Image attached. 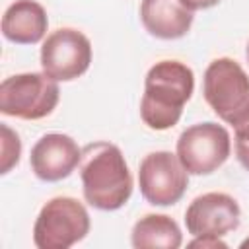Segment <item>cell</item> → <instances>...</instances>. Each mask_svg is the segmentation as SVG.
Returning <instances> with one entry per match:
<instances>
[{"instance_id":"1","label":"cell","mask_w":249,"mask_h":249,"mask_svg":"<svg viewBox=\"0 0 249 249\" xmlns=\"http://www.w3.org/2000/svg\"><path fill=\"white\" fill-rule=\"evenodd\" d=\"M80 179L84 198L97 210H119L132 195V175L117 144L97 140L82 148Z\"/></svg>"},{"instance_id":"2","label":"cell","mask_w":249,"mask_h":249,"mask_svg":"<svg viewBox=\"0 0 249 249\" xmlns=\"http://www.w3.org/2000/svg\"><path fill=\"white\" fill-rule=\"evenodd\" d=\"M193 91L195 74L187 64L179 60L156 62L144 80L140 119L152 130H167L175 126Z\"/></svg>"},{"instance_id":"3","label":"cell","mask_w":249,"mask_h":249,"mask_svg":"<svg viewBox=\"0 0 249 249\" xmlns=\"http://www.w3.org/2000/svg\"><path fill=\"white\" fill-rule=\"evenodd\" d=\"M202 95L210 109L233 128L249 119V76L233 58L222 56L206 66Z\"/></svg>"},{"instance_id":"4","label":"cell","mask_w":249,"mask_h":249,"mask_svg":"<svg viewBox=\"0 0 249 249\" xmlns=\"http://www.w3.org/2000/svg\"><path fill=\"white\" fill-rule=\"evenodd\" d=\"M89 214L72 196H54L43 204L33 224V243L39 249H68L89 233Z\"/></svg>"},{"instance_id":"5","label":"cell","mask_w":249,"mask_h":249,"mask_svg":"<svg viewBox=\"0 0 249 249\" xmlns=\"http://www.w3.org/2000/svg\"><path fill=\"white\" fill-rule=\"evenodd\" d=\"M58 82L45 72H23L0 84V111L8 117L37 121L49 117L58 105Z\"/></svg>"},{"instance_id":"6","label":"cell","mask_w":249,"mask_h":249,"mask_svg":"<svg viewBox=\"0 0 249 249\" xmlns=\"http://www.w3.org/2000/svg\"><path fill=\"white\" fill-rule=\"evenodd\" d=\"M231 138L226 126L206 121L185 128L177 138L175 154L189 175H210L226 163Z\"/></svg>"},{"instance_id":"7","label":"cell","mask_w":249,"mask_h":249,"mask_svg":"<svg viewBox=\"0 0 249 249\" xmlns=\"http://www.w3.org/2000/svg\"><path fill=\"white\" fill-rule=\"evenodd\" d=\"M91 41L78 29L60 27L49 33L41 47V68L56 82H72L91 64Z\"/></svg>"},{"instance_id":"8","label":"cell","mask_w":249,"mask_h":249,"mask_svg":"<svg viewBox=\"0 0 249 249\" xmlns=\"http://www.w3.org/2000/svg\"><path fill=\"white\" fill-rule=\"evenodd\" d=\"M138 187L150 204L171 206L183 198L189 187V171L177 154L167 150L152 152L138 165Z\"/></svg>"},{"instance_id":"9","label":"cell","mask_w":249,"mask_h":249,"mask_svg":"<svg viewBox=\"0 0 249 249\" xmlns=\"http://www.w3.org/2000/svg\"><path fill=\"white\" fill-rule=\"evenodd\" d=\"M241 218V210L237 200L226 193H204L193 198V202L185 210V226L187 231L196 235H218L237 230Z\"/></svg>"},{"instance_id":"10","label":"cell","mask_w":249,"mask_h":249,"mask_svg":"<svg viewBox=\"0 0 249 249\" xmlns=\"http://www.w3.org/2000/svg\"><path fill=\"white\" fill-rule=\"evenodd\" d=\"M82 160V148L76 140L62 132L43 134L31 148L29 165L31 171L47 183L66 179Z\"/></svg>"},{"instance_id":"11","label":"cell","mask_w":249,"mask_h":249,"mask_svg":"<svg viewBox=\"0 0 249 249\" xmlns=\"http://www.w3.org/2000/svg\"><path fill=\"white\" fill-rule=\"evenodd\" d=\"M193 12L179 0H142L140 21L144 29L158 39H181L191 31Z\"/></svg>"},{"instance_id":"12","label":"cell","mask_w":249,"mask_h":249,"mask_svg":"<svg viewBox=\"0 0 249 249\" xmlns=\"http://www.w3.org/2000/svg\"><path fill=\"white\" fill-rule=\"evenodd\" d=\"M49 18L37 0H16L2 16V35L16 45H35L45 39Z\"/></svg>"},{"instance_id":"13","label":"cell","mask_w":249,"mask_h":249,"mask_svg":"<svg viewBox=\"0 0 249 249\" xmlns=\"http://www.w3.org/2000/svg\"><path fill=\"white\" fill-rule=\"evenodd\" d=\"M134 249H177L183 243L179 224L165 214H146L132 226Z\"/></svg>"},{"instance_id":"14","label":"cell","mask_w":249,"mask_h":249,"mask_svg":"<svg viewBox=\"0 0 249 249\" xmlns=\"http://www.w3.org/2000/svg\"><path fill=\"white\" fill-rule=\"evenodd\" d=\"M0 132H2V154H0V173L6 175L12 167H16L19 163V156H21V140L18 136L16 130H12L6 123L0 124Z\"/></svg>"},{"instance_id":"15","label":"cell","mask_w":249,"mask_h":249,"mask_svg":"<svg viewBox=\"0 0 249 249\" xmlns=\"http://www.w3.org/2000/svg\"><path fill=\"white\" fill-rule=\"evenodd\" d=\"M189 247H200V249H226L228 243L222 241L218 235H196L189 241Z\"/></svg>"},{"instance_id":"16","label":"cell","mask_w":249,"mask_h":249,"mask_svg":"<svg viewBox=\"0 0 249 249\" xmlns=\"http://www.w3.org/2000/svg\"><path fill=\"white\" fill-rule=\"evenodd\" d=\"M235 156L239 163L249 171V138H235Z\"/></svg>"},{"instance_id":"17","label":"cell","mask_w":249,"mask_h":249,"mask_svg":"<svg viewBox=\"0 0 249 249\" xmlns=\"http://www.w3.org/2000/svg\"><path fill=\"white\" fill-rule=\"evenodd\" d=\"M185 8H189L191 12H196V10H208V8H214L216 4H220L222 0H179Z\"/></svg>"},{"instance_id":"18","label":"cell","mask_w":249,"mask_h":249,"mask_svg":"<svg viewBox=\"0 0 249 249\" xmlns=\"http://www.w3.org/2000/svg\"><path fill=\"white\" fill-rule=\"evenodd\" d=\"M239 247H241V249H249V237H247V239H243Z\"/></svg>"},{"instance_id":"19","label":"cell","mask_w":249,"mask_h":249,"mask_svg":"<svg viewBox=\"0 0 249 249\" xmlns=\"http://www.w3.org/2000/svg\"><path fill=\"white\" fill-rule=\"evenodd\" d=\"M245 56H247V60H249V43H247V49H245Z\"/></svg>"}]
</instances>
